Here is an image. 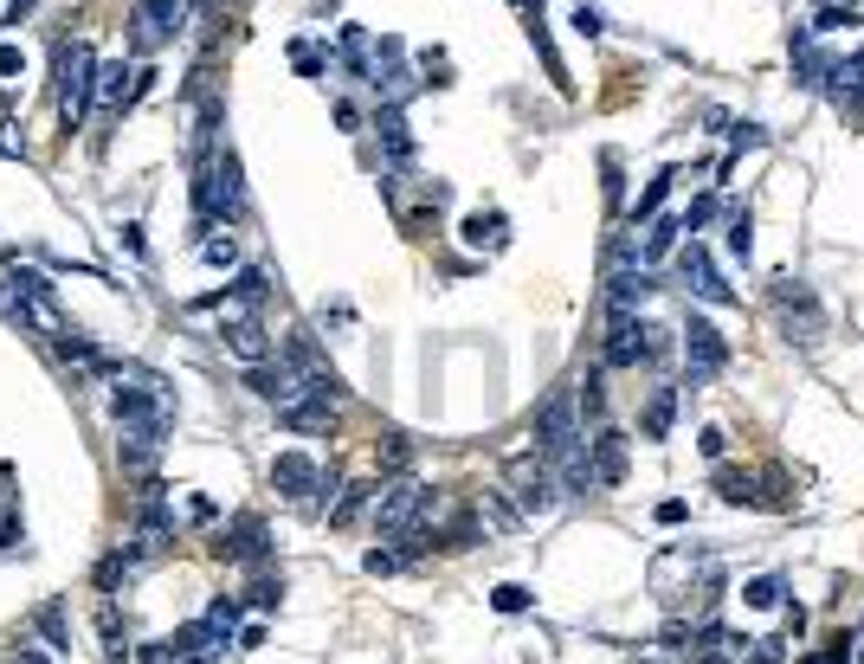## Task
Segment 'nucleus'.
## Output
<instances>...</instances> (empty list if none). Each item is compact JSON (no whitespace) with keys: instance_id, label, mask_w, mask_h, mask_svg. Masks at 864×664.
I'll return each instance as SVG.
<instances>
[{"instance_id":"1","label":"nucleus","mask_w":864,"mask_h":664,"mask_svg":"<svg viewBox=\"0 0 864 664\" xmlns=\"http://www.w3.org/2000/svg\"><path fill=\"white\" fill-rule=\"evenodd\" d=\"M52 72H59V117H65V130H84V110L97 97V52L84 39H65L59 59H52Z\"/></svg>"},{"instance_id":"2","label":"nucleus","mask_w":864,"mask_h":664,"mask_svg":"<svg viewBox=\"0 0 864 664\" xmlns=\"http://www.w3.org/2000/svg\"><path fill=\"white\" fill-rule=\"evenodd\" d=\"M194 201H201V220H239L245 214V181H239V155L232 148H214L201 161Z\"/></svg>"},{"instance_id":"3","label":"nucleus","mask_w":864,"mask_h":664,"mask_svg":"<svg viewBox=\"0 0 864 664\" xmlns=\"http://www.w3.org/2000/svg\"><path fill=\"white\" fill-rule=\"evenodd\" d=\"M504 478H509V497H516L523 517H549L562 504V478H555V464L542 451H516L504 464Z\"/></svg>"},{"instance_id":"4","label":"nucleus","mask_w":864,"mask_h":664,"mask_svg":"<svg viewBox=\"0 0 864 664\" xmlns=\"http://www.w3.org/2000/svg\"><path fill=\"white\" fill-rule=\"evenodd\" d=\"M432 491L427 484H413V478H400V484H387L381 491V504H374V522H381V535H407V529H420L432 522Z\"/></svg>"},{"instance_id":"5","label":"nucleus","mask_w":864,"mask_h":664,"mask_svg":"<svg viewBox=\"0 0 864 664\" xmlns=\"http://www.w3.org/2000/svg\"><path fill=\"white\" fill-rule=\"evenodd\" d=\"M245 387H252L259 400H272V407H290V400H303V394H310V374L297 369L290 355H265V362H252V369H245Z\"/></svg>"},{"instance_id":"6","label":"nucleus","mask_w":864,"mask_h":664,"mask_svg":"<svg viewBox=\"0 0 864 664\" xmlns=\"http://www.w3.org/2000/svg\"><path fill=\"white\" fill-rule=\"evenodd\" d=\"M677 271H684V291L704 297V303H717V310H735L742 297H735V285H722V271L710 265V252L691 239V245H677Z\"/></svg>"},{"instance_id":"7","label":"nucleus","mask_w":864,"mask_h":664,"mask_svg":"<svg viewBox=\"0 0 864 664\" xmlns=\"http://www.w3.org/2000/svg\"><path fill=\"white\" fill-rule=\"evenodd\" d=\"M181 26H188V0H136V13H130V33H136L143 52L168 46Z\"/></svg>"},{"instance_id":"8","label":"nucleus","mask_w":864,"mask_h":664,"mask_svg":"<svg viewBox=\"0 0 864 664\" xmlns=\"http://www.w3.org/2000/svg\"><path fill=\"white\" fill-rule=\"evenodd\" d=\"M684 362H691V387L729 369V342H722L717 323H704V316H691V323H684Z\"/></svg>"},{"instance_id":"9","label":"nucleus","mask_w":864,"mask_h":664,"mask_svg":"<svg viewBox=\"0 0 864 664\" xmlns=\"http://www.w3.org/2000/svg\"><path fill=\"white\" fill-rule=\"evenodd\" d=\"M775 303H781V323H788L793 342H819L826 316H819V303H813V291L800 278H775Z\"/></svg>"},{"instance_id":"10","label":"nucleus","mask_w":864,"mask_h":664,"mask_svg":"<svg viewBox=\"0 0 864 664\" xmlns=\"http://www.w3.org/2000/svg\"><path fill=\"white\" fill-rule=\"evenodd\" d=\"M646 336H651V329L633 316V310H613V329H607V349H600V355H607V369H639V362L651 355Z\"/></svg>"},{"instance_id":"11","label":"nucleus","mask_w":864,"mask_h":664,"mask_svg":"<svg viewBox=\"0 0 864 664\" xmlns=\"http://www.w3.org/2000/svg\"><path fill=\"white\" fill-rule=\"evenodd\" d=\"M272 484L285 491L290 504H310V497L323 491V471H316L303 451H278V458H272Z\"/></svg>"},{"instance_id":"12","label":"nucleus","mask_w":864,"mask_h":664,"mask_svg":"<svg viewBox=\"0 0 864 664\" xmlns=\"http://www.w3.org/2000/svg\"><path fill=\"white\" fill-rule=\"evenodd\" d=\"M226 626H214V619H194V626H181L168 645H175V659H188V664H214L219 652H226Z\"/></svg>"},{"instance_id":"13","label":"nucleus","mask_w":864,"mask_h":664,"mask_svg":"<svg viewBox=\"0 0 864 664\" xmlns=\"http://www.w3.org/2000/svg\"><path fill=\"white\" fill-rule=\"evenodd\" d=\"M265 548H272V542H265V522L259 517H232V529L214 542L219 562H265Z\"/></svg>"},{"instance_id":"14","label":"nucleus","mask_w":864,"mask_h":664,"mask_svg":"<svg viewBox=\"0 0 864 664\" xmlns=\"http://www.w3.org/2000/svg\"><path fill=\"white\" fill-rule=\"evenodd\" d=\"M278 420H285L290 433H329V420H336V394H303V400L278 407Z\"/></svg>"},{"instance_id":"15","label":"nucleus","mask_w":864,"mask_h":664,"mask_svg":"<svg viewBox=\"0 0 864 664\" xmlns=\"http://www.w3.org/2000/svg\"><path fill=\"white\" fill-rule=\"evenodd\" d=\"M226 349H232V355H239L245 369H252V362H265V355H278V349H272V329H265L259 316L232 323V329H226Z\"/></svg>"},{"instance_id":"16","label":"nucleus","mask_w":864,"mask_h":664,"mask_svg":"<svg viewBox=\"0 0 864 664\" xmlns=\"http://www.w3.org/2000/svg\"><path fill=\"white\" fill-rule=\"evenodd\" d=\"M646 297H651L646 265H620V271H613V285H607V303H613V310H639Z\"/></svg>"},{"instance_id":"17","label":"nucleus","mask_w":864,"mask_h":664,"mask_svg":"<svg viewBox=\"0 0 864 664\" xmlns=\"http://www.w3.org/2000/svg\"><path fill=\"white\" fill-rule=\"evenodd\" d=\"M587 451H593V478H600V484H620V478H626V439H620V433L587 439Z\"/></svg>"},{"instance_id":"18","label":"nucleus","mask_w":864,"mask_h":664,"mask_svg":"<svg viewBox=\"0 0 864 664\" xmlns=\"http://www.w3.org/2000/svg\"><path fill=\"white\" fill-rule=\"evenodd\" d=\"M374 130H381V148H387L394 161H413V136H407V117H400L394 104L381 110V123H374Z\"/></svg>"},{"instance_id":"19","label":"nucleus","mask_w":864,"mask_h":664,"mask_svg":"<svg viewBox=\"0 0 864 664\" xmlns=\"http://www.w3.org/2000/svg\"><path fill=\"white\" fill-rule=\"evenodd\" d=\"M793 72H800V84H826V59L813 52V33H793Z\"/></svg>"},{"instance_id":"20","label":"nucleus","mask_w":864,"mask_h":664,"mask_svg":"<svg viewBox=\"0 0 864 664\" xmlns=\"http://www.w3.org/2000/svg\"><path fill=\"white\" fill-rule=\"evenodd\" d=\"M343 65L374 84V52H368V33H361V26H343Z\"/></svg>"},{"instance_id":"21","label":"nucleus","mask_w":864,"mask_h":664,"mask_svg":"<svg viewBox=\"0 0 864 664\" xmlns=\"http://www.w3.org/2000/svg\"><path fill=\"white\" fill-rule=\"evenodd\" d=\"M671 420H677V394H671V387H658V394L646 400V439H664V433H671Z\"/></svg>"},{"instance_id":"22","label":"nucleus","mask_w":864,"mask_h":664,"mask_svg":"<svg viewBox=\"0 0 864 664\" xmlns=\"http://www.w3.org/2000/svg\"><path fill=\"white\" fill-rule=\"evenodd\" d=\"M671 181H677V168H658V174H651V181H646V194L633 201V226H639V220H651V214L664 207V194H671Z\"/></svg>"},{"instance_id":"23","label":"nucleus","mask_w":864,"mask_h":664,"mask_svg":"<svg viewBox=\"0 0 864 664\" xmlns=\"http://www.w3.org/2000/svg\"><path fill=\"white\" fill-rule=\"evenodd\" d=\"M677 232H684V220H651V239H646V252H639V265L664 258V252H677Z\"/></svg>"},{"instance_id":"24","label":"nucleus","mask_w":864,"mask_h":664,"mask_svg":"<svg viewBox=\"0 0 864 664\" xmlns=\"http://www.w3.org/2000/svg\"><path fill=\"white\" fill-rule=\"evenodd\" d=\"M465 245H504V214H471L465 220Z\"/></svg>"},{"instance_id":"25","label":"nucleus","mask_w":864,"mask_h":664,"mask_svg":"<svg viewBox=\"0 0 864 664\" xmlns=\"http://www.w3.org/2000/svg\"><path fill=\"white\" fill-rule=\"evenodd\" d=\"M97 632H104V652H110L117 664L130 659V645H123V626H117V606H104V613H97Z\"/></svg>"},{"instance_id":"26","label":"nucleus","mask_w":864,"mask_h":664,"mask_svg":"<svg viewBox=\"0 0 864 664\" xmlns=\"http://www.w3.org/2000/svg\"><path fill=\"white\" fill-rule=\"evenodd\" d=\"M742 664H788V639H748V652H742Z\"/></svg>"},{"instance_id":"27","label":"nucleus","mask_w":864,"mask_h":664,"mask_svg":"<svg viewBox=\"0 0 864 664\" xmlns=\"http://www.w3.org/2000/svg\"><path fill=\"white\" fill-rule=\"evenodd\" d=\"M201 258H207V265H239V245H232V232H207V239H201Z\"/></svg>"},{"instance_id":"28","label":"nucleus","mask_w":864,"mask_h":664,"mask_svg":"<svg viewBox=\"0 0 864 664\" xmlns=\"http://www.w3.org/2000/svg\"><path fill=\"white\" fill-rule=\"evenodd\" d=\"M717 491L729 504H755V478H742V471H717Z\"/></svg>"},{"instance_id":"29","label":"nucleus","mask_w":864,"mask_h":664,"mask_svg":"<svg viewBox=\"0 0 864 664\" xmlns=\"http://www.w3.org/2000/svg\"><path fill=\"white\" fill-rule=\"evenodd\" d=\"M39 632H46V639H52L59 652L72 645V639H65V606H59V600H52V606H39Z\"/></svg>"},{"instance_id":"30","label":"nucleus","mask_w":864,"mask_h":664,"mask_svg":"<svg viewBox=\"0 0 864 664\" xmlns=\"http://www.w3.org/2000/svg\"><path fill=\"white\" fill-rule=\"evenodd\" d=\"M729 252L748 265V252H755V226H748V214H735V220H729Z\"/></svg>"},{"instance_id":"31","label":"nucleus","mask_w":864,"mask_h":664,"mask_svg":"<svg viewBox=\"0 0 864 664\" xmlns=\"http://www.w3.org/2000/svg\"><path fill=\"white\" fill-rule=\"evenodd\" d=\"M742 600H748V606H775V600H781V575H761V581H748V588H742Z\"/></svg>"},{"instance_id":"32","label":"nucleus","mask_w":864,"mask_h":664,"mask_svg":"<svg viewBox=\"0 0 864 664\" xmlns=\"http://www.w3.org/2000/svg\"><path fill=\"white\" fill-rule=\"evenodd\" d=\"M839 26H859V20H852V7H819V20H813L806 33H839Z\"/></svg>"},{"instance_id":"33","label":"nucleus","mask_w":864,"mask_h":664,"mask_svg":"<svg viewBox=\"0 0 864 664\" xmlns=\"http://www.w3.org/2000/svg\"><path fill=\"white\" fill-rule=\"evenodd\" d=\"M491 606H497V613H523V606H529V588H516V581H504V588L491 593Z\"/></svg>"},{"instance_id":"34","label":"nucleus","mask_w":864,"mask_h":664,"mask_svg":"<svg viewBox=\"0 0 864 664\" xmlns=\"http://www.w3.org/2000/svg\"><path fill=\"white\" fill-rule=\"evenodd\" d=\"M290 59H297L303 77H323V52H316V46H290Z\"/></svg>"},{"instance_id":"35","label":"nucleus","mask_w":864,"mask_h":664,"mask_svg":"<svg viewBox=\"0 0 864 664\" xmlns=\"http://www.w3.org/2000/svg\"><path fill=\"white\" fill-rule=\"evenodd\" d=\"M729 143H735V148H761V143H768V130H761V123H735V130H729Z\"/></svg>"},{"instance_id":"36","label":"nucleus","mask_w":864,"mask_h":664,"mask_svg":"<svg viewBox=\"0 0 864 664\" xmlns=\"http://www.w3.org/2000/svg\"><path fill=\"white\" fill-rule=\"evenodd\" d=\"M600 407H607V394H600V374H593V381L580 387V413H587V420H600Z\"/></svg>"},{"instance_id":"37","label":"nucleus","mask_w":864,"mask_h":664,"mask_svg":"<svg viewBox=\"0 0 864 664\" xmlns=\"http://www.w3.org/2000/svg\"><path fill=\"white\" fill-rule=\"evenodd\" d=\"M381 464H387V471H400V464H407V439H400V433H387V445H381Z\"/></svg>"},{"instance_id":"38","label":"nucleus","mask_w":864,"mask_h":664,"mask_svg":"<svg viewBox=\"0 0 864 664\" xmlns=\"http://www.w3.org/2000/svg\"><path fill=\"white\" fill-rule=\"evenodd\" d=\"M207 619H214V626H226V632H232V626H239V600H214V606H207Z\"/></svg>"},{"instance_id":"39","label":"nucleus","mask_w":864,"mask_h":664,"mask_svg":"<svg viewBox=\"0 0 864 664\" xmlns=\"http://www.w3.org/2000/svg\"><path fill=\"white\" fill-rule=\"evenodd\" d=\"M704 639H710V645H704V652H691V659H684V664H722V659H717V645H729V639H722L717 626H710Z\"/></svg>"},{"instance_id":"40","label":"nucleus","mask_w":864,"mask_h":664,"mask_svg":"<svg viewBox=\"0 0 864 664\" xmlns=\"http://www.w3.org/2000/svg\"><path fill=\"white\" fill-rule=\"evenodd\" d=\"M26 72V52L20 46H0V77H20Z\"/></svg>"},{"instance_id":"41","label":"nucleus","mask_w":864,"mask_h":664,"mask_svg":"<svg viewBox=\"0 0 864 664\" xmlns=\"http://www.w3.org/2000/svg\"><path fill=\"white\" fill-rule=\"evenodd\" d=\"M394 568H400V555H394V548H374V555H368V575H394Z\"/></svg>"},{"instance_id":"42","label":"nucleus","mask_w":864,"mask_h":664,"mask_svg":"<svg viewBox=\"0 0 864 664\" xmlns=\"http://www.w3.org/2000/svg\"><path fill=\"white\" fill-rule=\"evenodd\" d=\"M13 542H26V529H20V517H0V555H7Z\"/></svg>"},{"instance_id":"43","label":"nucleus","mask_w":864,"mask_h":664,"mask_svg":"<svg viewBox=\"0 0 864 664\" xmlns=\"http://www.w3.org/2000/svg\"><path fill=\"white\" fill-rule=\"evenodd\" d=\"M697 445H704V458H722V451H729V439H722V426H704V439H697Z\"/></svg>"},{"instance_id":"44","label":"nucleus","mask_w":864,"mask_h":664,"mask_svg":"<svg viewBox=\"0 0 864 664\" xmlns=\"http://www.w3.org/2000/svg\"><path fill=\"white\" fill-rule=\"evenodd\" d=\"M278 593H285V581H259L252 588V606H278Z\"/></svg>"},{"instance_id":"45","label":"nucleus","mask_w":864,"mask_h":664,"mask_svg":"<svg viewBox=\"0 0 864 664\" xmlns=\"http://www.w3.org/2000/svg\"><path fill=\"white\" fill-rule=\"evenodd\" d=\"M484 517L497 522V529H509V522H516V510H504V504H497V497H484Z\"/></svg>"},{"instance_id":"46","label":"nucleus","mask_w":864,"mask_h":664,"mask_svg":"<svg viewBox=\"0 0 864 664\" xmlns=\"http://www.w3.org/2000/svg\"><path fill=\"white\" fill-rule=\"evenodd\" d=\"M575 26H580V33H587V39H593V33H607V26H600V13H593V7H580V13H575Z\"/></svg>"},{"instance_id":"47","label":"nucleus","mask_w":864,"mask_h":664,"mask_svg":"<svg viewBox=\"0 0 864 664\" xmlns=\"http://www.w3.org/2000/svg\"><path fill=\"white\" fill-rule=\"evenodd\" d=\"M658 522H664V529H677V522H684V504H677V497H671V504H658Z\"/></svg>"},{"instance_id":"48","label":"nucleus","mask_w":864,"mask_h":664,"mask_svg":"<svg viewBox=\"0 0 864 664\" xmlns=\"http://www.w3.org/2000/svg\"><path fill=\"white\" fill-rule=\"evenodd\" d=\"M13 664H52V659H39V652H20V659H13Z\"/></svg>"},{"instance_id":"49","label":"nucleus","mask_w":864,"mask_h":664,"mask_svg":"<svg viewBox=\"0 0 864 664\" xmlns=\"http://www.w3.org/2000/svg\"><path fill=\"white\" fill-rule=\"evenodd\" d=\"M826 7H839V0H826ZM845 7H852V0H845Z\"/></svg>"}]
</instances>
